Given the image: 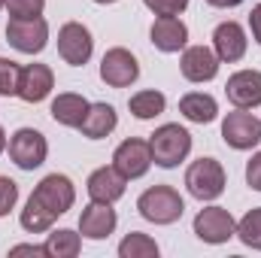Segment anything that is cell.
Masks as SVG:
<instances>
[{
    "instance_id": "cell-1",
    "label": "cell",
    "mask_w": 261,
    "mask_h": 258,
    "mask_svg": "<svg viewBox=\"0 0 261 258\" xmlns=\"http://www.w3.org/2000/svg\"><path fill=\"white\" fill-rule=\"evenodd\" d=\"M137 210L152 225H173L186 213V200L173 186H152L137 197Z\"/></svg>"
},
{
    "instance_id": "cell-2",
    "label": "cell",
    "mask_w": 261,
    "mask_h": 258,
    "mask_svg": "<svg viewBox=\"0 0 261 258\" xmlns=\"http://www.w3.org/2000/svg\"><path fill=\"white\" fill-rule=\"evenodd\" d=\"M149 149H152V161L158 167L170 170V167H176L179 161L189 158V152H192V134L182 125H176V122L161 125L149 137Z\"/></svg>"
},
{
    "instance_id": "cell-3",
    "label": "cell",
    "mask_w": 261,
    "mask_h": 258,
    "mask_svg": "<svg viewBox=\"0 0 261 258\" xmlns=\"http://www.w3.org/2000/svg\"><path fill=\"white\" fill-rule=\"evenodd\" d=\"M225 183H228L225 167L216 158H197L186 170V189L200 203L203 200H216L219 194L225 192Z\"/></svg>"
},
{
    "instance_id": "cell-4",
    "label": "cell",
    "mask_w": 261,
    "mask_h": 258,
    "mask_svg": "<svg viewBox=\"0 0 261 258\" xmlns=\"http://www.w3.org/2000/svg\"><path fill=\"white\" fill-rule=\"evenodd\" d=\"M6 43L18 49L21 55H40L49 43V21L43 15L31 18H9L6 24Z\"/></svg>"
},
{
    "instance_id": "cell-5",
    "label": "cell",
    "mask_w": 261,
    "mask_h": 258,
    "mask_svg": "<svg viewBox=\"0 0 261 258\" xmlns=\"http://www.w3.org/2000/svg\"><path fill=\"white\" fill-rule=\"evenodd\" d=\"M6 149H9V158L15 161V167H21V170H37L49 155L46 137L34 128H18L9 137Z\"/></svg>"
},
{
    "instance_id": "cell-6",
    "label": "cell",
    "mask_w": 261,
    "mask_h": 258,
    "mask_svg": "<svg viewBox=\"0 0 261 258\" xmlns=\"http://www.w3.org/2000/svg\"><path fill=\"white\" fill-rule=\"evenodd\" d=\"M192 228H195L197 240H203L210 246H219V243H228L231 237H237V222L225 207H203L195 216Z\"/></svg>"
},
{
    "instance_id": "cell-7",
    "label": "cell",
    "mask_w": 261,
    "mask_h": 258,
    "mask_svg": "<svg viewBox=\"0 0 261 258\" xmlns=\"http://www.w3.org/2000/svg\"><path fill=\"white\" fill-rule=\"evenodd\" d=\"M152 149H149V140H140V137H128L116 146L113 152V167L125 176V179H140L149 173L152 167Z\"/></svg>"
},
{
    "instance_id": "cell-8",
    "label": "cell",
    "mask_w": 261,
    "mask_h": 258,
    "mask_svg": "<svg viewBox=\"0 0 261 258\" xmlns=\"http://www.w3.org/2000/svg\"><path fill=\"white\" fill-rule=\"evenodd\" d=\"M222 140L237 149V152H246V149H255L261 143V119H255L249 110H234L222 119Z\"/></svg>"
},
{
    "instance_id": "cell-9",
    "label": "cell",
    "mask_w": 261,
    "mask_h": 258,
    "mask_svg": "<svg viewBox=\"0 0 261 258\" xmlns=\"http://www.w3.org/2000/svg\"><path fill=\"white\" fill-rule=\"evenodd\" d=\"M91 52H94V40H91V31L82 21L61 24V31H58V55L64 58V64L85 67Z\"/></svg>"
},
{
    "instance_id": "cell-10",
    "label": "cell",
    "mask_w": 261,
    "mask_h": 258,
    "mask_svg": "<svg viewBox=\"0 0 261 258\" xmlns=\"http://www.w3.org/2000/svg\"><path fill=\"white\" fill-rule=\"evenodd\" d=\"M100 79L110 88H128V85H134L140 79V61L130 55L125 46L107 49L103 58H100Z\"/></svg>"
},
{
    "instance_id": "cell-11",
    "label": "cell",
    "mask_w": 261,
    "mask_h": 258,
    "mask_svg": "<svg viewBox=\"0 0 261 258\" xmlns=\"http://www.w3.org/2000/svg\"><path fill=\"white\" fill-rule=\"evenodd\" d=\"M34 197L52 213V216H64L67 210L76 203V189H73V179L64 173H49L40 179V186L34 189Z\"/></svg>"
},
{
    "instance_id": "cell-12",
    "label": "cell",
    "mask_w": 261,
    "mask_h": 258,
    "mask_svg": "<svg viewBox=\"0 0 261 258\" xmlns=\"http://www.w3.org/2000/svg\"><path fill=\"white\" fill-rule=\"evenodd\" d=\"M246 49H249V40H246V31H243L240 21L216 24V31H213V52H216L219 61L234 64V61H240L246 55Z\"/></svg>"
},
{
    "instance_id": "cell-13",
    "label": "cell",
    "mask_w": 261,
    "mask_h": 258,
    "mask_svg": "<svg viewBox=\"0 0 261 258\" xmlns=\"http://www.w3.org/2000/svg\"><path fill=\"white\" fill-rule=\"evenodd\" d=\"M225 94L234 110H255L261 107V70H237L225 82Z\"/></svg>"
},
{
    "instance_id": "cell-14",
    "label": "cell",
    "mask_w": 261,
    "mask_h": 258,
    "mask_svg": "<svg viewBox=\"0 0 261 258\" xmlns=\"http://www.w3.org/2000/svg\"><path fill=\"white\" fill-rule=\"evenodd\" d=\"M149 37H152V46L167 55L189 46V28L179 15H158L149 28Z\"/></svg>"
},
{
    "instance_id": "cell-15",
    "label": "cell",
    "mask_w": 261,
    "mask_h": 258,
    "mask_svg": "<svg viewBox=\"0 0 261 258\" xmlns=\"http://www.w3.org/2000/svg\"><path fill=\"white\" fill-rule=\"evenodd\" d=\"M55 88V73L49 64H24L18 76V97L24 104H40L52 94Z\"/></svg>"
},
{
    "instance_id": "cell-16",
    "label": "cell",
    "mask_w": 261,
    "mask_h": 258,
    "mask_svg": "<svg viewBox=\"0 0 261 258\" xmlns=\"http://www.w3.org/2000/svg\"><path fill=\"white\" fill-rule=\"evenodd\" d=\"M119 225V216L113 210V203H97L91 200L82 216H79V234L88 237V240H107Z\"/></svg>"
},
{
    "instance_id": "cell-17",
    "label": "cell",
    "mask_w": 261,
    "mask_h": 258,
    "mask_svg": "<svg viewBox=\"0 0 261 258\" xmlns=\"http://www.w3.org/2000/svg\"><path fill=\"white\" fill-rule=\"evenodd\" d=\"M219 58H216V52L213 49H206V46H186L182 49V58H179V70H182V76L189 79V82H210V79H216V73H219Z\"/></svg>"
},
{
    "instance_id": "cell-18",
    "label": "cell",
    "mask_w": 261,
    "mask_h": 258,
    "mask_svg": "<svg viewBox=\"0 0 261 258\" xmlns=\"http://www.w3.org/2000/svg\"><path fill=\"white\" fill-rule=\"evenodd\" d=\"M125 186H128V179H125L113 164H110V167H97V170L88 176V183H85L88 197L97 200V203H116V200L125 194Z\"/></svg>"
},
{
    "instance_id": "cell-19",
    "label": "cell",
    "mask_w": 261,
    "mask_h": 258,
    "mask_svg": "<svg viewBox=\"0 0 261 258\" xmlns=\"http://www.w3.org/2000/svg\"><path fill=\"white\" fill-rule=\"evenodd\" d=\"M116 125H119L116 107H110V104H88L85 119L79 122V131L88 140H103V137H110L116 131Z\"/></svg>"
},
{
    "instance_id": "cell-20",
    "label": "cell",
    "mask_w": 261,
    "mask_h": 258,
    "mask_svg": "<svg viewBox=\"0 0 261 258\" xmlns=\"http://www.w3.org/2000/svg\"><path fill=\"white\" fill-rule=\"evenodd\" d=\"M179 113H182L189 122H195V125H210V122H216V116H219V104H216L213 94L189 91V94L179 97Z\"/></svg>"
},
{
    "instance_id": "cell-21",
    "label": "cell",
    "mask_w": 261,
    "mask_h": 258,
    "mask_svg": "<svg viewBox=\"0 0 261 258\" xmlns=\"http://www.w3.org/2000/svg\"><path fill=\"white\" fill-rule=\"evenodd\" d=\"M85 110H88V100L76 91H64L52 100V119L64 128H79V122L85 119Z\"/></svg>"
},
{
    "instance_id": "cell-22",
    "label": "cell",
    "mask_w": 261,
    "mask_h": 258,
    "mask_svg": "<svg viewBox=\"0 0 261 258\" xmlns=\"http://www.w3.org/2000/svg\"><path fill=\"white\" fill-rule=\"evenodd\" d=\"M128 110L134 113V119L149 122V119H155V116H161V113L167 110V97H164L161 91H155V88H143V91L130 94Z\"/></svg>"
},
{
    "instance_id": "cell-23",
    "label": "cell",
    "mask_w": 261,
    "mask_h": 258,
    "mask_svg": "<svg viewBox=\"0 0 261 258\" xmlns=\"http://www.w3.org/2000/svg\"><path fill=\"white\" fill-rule=\"evenodd\" d=\"M55 219L58 216H52L34 194L28 197V203H24V210H21V216H18V222H21V228L28 231V234H43V231H52V225H55Z\"/></svg>"
},
{
    "instance_id": "cell-24",
    "label": "cell",
    "mask_w": 261,
    "mask_h": 258,
    "mask_svg": "<svg viewBox=\"0 0 261 258\" xmlns=\"http://www.w3.org/2000/svg\"><path fill=\"white\" fill-rule=\"evenodd\" d=\"M43 246H46L49 258H76L79 249H82V234H76L70 228H61V231H52Z\"/></svg>"
},
{
    "instance_id": "cell-25",
    "label": "cell",
    "mask_w": 261,
    "mask_h": 258,
    "mask_svg": "<svg viewBox=\"0 0 261 258\" xmlns=\"http://www.w3.org/2000/svg\"><path fill=\"white\" fill-rule=\"evenodd\" d=\"M119 255L122 258H155L158 255V243H155L149 234L130 231L128 237L119 243Z\"/></svg>"
},
{
    "instance_id": "cell-26",
    "label": "cell",
    "mask_w": 261,
    "mask_h": 258,
    "mask_svg": "<svg viewBox=\"0 0 261 258\" xmlns=\"http://www.w3.org/2000/svg\"><path fill=\"white\" fill-rule=\"evenodd\" d=\"M237 237H240V243H243V246L258 249V252H261V207L249 210V213L237 222Z\"/></svg>"
},
{
    "instance_id": "cell-27",
    "label": "cell",
    "mask_w": 261,
    "mask_h": 258,
    "mask_svg": "<svg viewBox=\"0 0 261 258\" xmlns=\"http://www.w3.org/2000/svg\"><path fill=\"white\" fill-rule=\"evenodd\" d=\"M18 76H21V64H15L12 58H0V94L3 97H18Z\"/></svg>"
},
{
    "instance_id": "cell-28",
    "label": "cell",
    "mask_w": 261,
    "mask_h": 258,
    "mask_svg": "<svg viewBox=\"0 0 261 258\" xmlns=\"http://www.w3.org/2000/svg\"><path fill=\"white\" fill-rule=\"evenodd\" d=\"M6 9L12 18H31V15H43L46 0H6Z\"/></svg>"
},
{
    "instance_id": "cell-29",
    "label": "cell",
    "mask_w": 261,
    "mask_h": 258,
    "mask_svg": "<svg viewBox=\"0 0 261 258\" xmlns=\"http://www.w3.org/2000/svg\"><path fill=\"white\" fill-rule=\"evenodd\" d=\"M18 203V183L9 176H0V219L9 216V210H15Z\"/></svg>"
},
{
    "instance_id": "cell-30",
    "label": "cell",
    "mask_w": 261,
    "mask_h": 258,
    "mask_svg": "<svg viewBox=\"0 0 261 258\" xmlns=\"http://www.w3.org/2000/svg\"><path fill=\"white\" fill-rule=\"evenodd\" d=\"M155 15H179L189 9V0H143Z\"/></svg>"
},
{
    "instance_id": "cell-31",
    "label": "cell",
    "mask_w": 261,
    "mask_h": 258,
    "mask_svg": "<svg viewBox=\"0 0 261 258\" xmlns=\"http://www.w3.org/2000/svg\"><path fill=\"white\" fill-rule=\"evenodd\" d=\"M246 183H249V189L261 192V152H255L246 161Z\"/></svg>"
},
{
    "instance_id": "cell-32",
    "label": "cell",
    "mask_w": 261,
    "mask_h": 258,
    "mask_svg": "<svg viewBox=\"0 0 261 258\" xmlns=\"http://www.w3.org/2000/svg\"><path fill=\"white\" fill-rule=\"evenodd\" d=\"M249 31H252V40L261 46V3H255L249 12Z\"/></svg>"
},
{
    "instance_id": "cell-33",
    "label": "cell",
    "mask_w": 261,
    "mask_h": 258,
    "mask_svg": "<svg viewBox=\"0 0 261 258\" xmlns=\"http://www.w3.org/2000/svg\"><path fill=\"white\" fill-rule=\"evenodd\" d=\"M9 255H46V246H37V243H21V246H12Z\"/></svg>"
},
{
    "instance_id": "cell-34",
    "label": "cell",
    "mask_w": 261,
    "mask_h": 258,
    "mask_svg": "<svg viewBox=\"0 0 261 258\" xmlns=\"http://www.w3.org/2000/svg\"><path fill=\"white\" fill-rule=\"evenodd\" d=\"M210 6H216V9H234V6H240L243 0H206Z\"/></svg>"
},
{
    "instance_id": "cell-35",
    "label": "cell",
    "mask_w": 261,
    "mask_h": 258,
    "mask_svg": "<svg viewBox=\"0 0 261 258\" xmlns=\"http://www.w3.org/2000/svg\"><path fill=\"white\" fill-rule=\"evenodd\" d=\"M3 149H6V131L0 128V155H3Z\"/></svg>"
},
{
    "instance_id": "cell-36",
    "label": "cell",
    "mask_w": 261,
    "mask_h": 258,
    "mask_svg": "<svg viewBox=\"0 0 261 258\" xmlns=\"http://www.w3.org/2000/svg\"><path fill=\"white\" fill-rule=\"evenodd\" d=\"M94 3H100V6H107V3H116V0H94Z\"/></svg>"
},
{
    "instance_id": "cell-37",
    "label": "cell",
    "mask_w": 261,
    "mask_h": 258,
    "mask_svg": "<svg viewBox=\"0 0 261 258\" xmlns=\"http://www.w3.org/2000/svg\"><path fill=\"white\" fill-rule=\"evenodd\" d=\"M3 6H6V0H0V9H3Z\"/></svg>"
}]
</instances>
